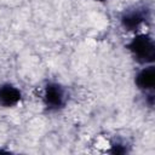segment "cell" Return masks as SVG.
<instances>
[{
	"label": "cell",
	"mask_w": 155,
	"mask_h": 155,
	"mask_svg": "<svg viewBox=\"0 0 155 155\" xmlns=\"http://www.w3.org/2000/svg\"><path fill=\"white\" fill-rule=\"evenodd\" d=\"M69 102L68 87L56 80H47L42 86L41 103L44 111L47 114H56L62 111Z\"/></svg>",
	"instance_id": "obj_3"
},
{
	"label": "cell",
	"mask_w": 155,
	"mask_h": 155,
	"mask_svg": "<svg viewBox=\"0 0 155 155\" xmlns=\"http://www.w3.org/2000/svg\"><path fill=\"white\" fill-rule=\"evenodd\" d=\"M107 151L110 154H114V155L127 154V153H130V145L124 139H114L113 142H110V148Z\"/></svg>",
	"instance_id": "obj_6"
},
{
	"label": "cell",
	"mask_w": 155,
	"mask_h": 155,
	"mask_svg": "<svg viewBox=\"0 0 155 155\" xmlns=\"http://www.w3.org/2000/svg\"><path fill=\"white\" fill-rule=\"evenodd\" d=\"M153 21V8L148 2H138L127 6L119 13V24L127 33L143 31Z\"/></svg>",
	"instance_id": "obj_1"
},
{
	"label": "cell",
	"mask_w": 155,
	"mask_h": 155,
	"mask_svg": "<svg viewBox=\"0 0 155 155\" xmlns=\"http://www.w3.org/2000/svg\"><path fill=\"white\" fill-rule=\"evenodd\" d=\"M133 84L143 96L155 92V65H142L133 76Z\"/></svg>",
	"instance_id": "obj_4"
},
{
	"label": "cell",
	"mask_w": 155,
	"mask_h": 155,
	"mask_svg": "<svg viewBox=\"0 0 155 155\" xmlns=\"http://www.w3.org/2000/svg\"><path fill=\"white\" fill-rule=\"evenodd\" d=\"M23 99L22 90L10 81L0 82V108L12 109L16 108Z\"/></svg>",
	"instance_id": "obj_5"
},
{
	"label": "cell",
	"mask_w": 155,
	"mask_h": 155,
	"mask_svg": "<svg viewBox=\"0 0 155 155\" xmlns=\"http://www.w3.org/2000/svg\"><path fill=\"white\" fill-rule=\"evenodd\" d=\"M91 1H94V2H98V4H105L108 0H91Z\"/></svg>",
	"instance_id": "obj_7"
},
{
	"label": "cell",
	"mask_w": 155,
	"mask_h": 155,
	"mask_svg": "<svg viewBox=\"0 0 155 155\" xmlns=\"http://www.w3.org/2000/svg\"><path fill=\"white\" fill-rule=\"evenodd\" d=\"M126 51L138 65L154 64L155 61V40L148 31H139L125 44Z\"/></svg>",
	"instance_id": "obj_2"
}]
</instances>
